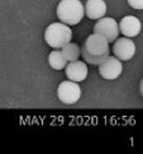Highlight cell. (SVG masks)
Wrapping results in <instances>:
<instances>
[{
	"label": "cell",
	"instance_id": "cell-2",
	"mask_svg": "<svg viewBox=\"0 0 143 154\" xmlns=\"http://www.w3.org/2000/svg\"><path fill=\"white\" fill-rule=\"evenodd\" d=\"M72 38V32L65 23H52L45 31V41L48 46L60 50Z\"/></svg>",
	"mask_w": 143,
	"mask_h": 154
},
{
	"label": "cell",
	"instance_id": "cell-5",
	"mask_svg": "<svg viewBox=\"0 0 143 154\" xmlns=\"http://www.w3.org/2000/svg\"><path fill=\"white\" fill-rule=\"evenodd\" d=\"M99 66V74L107 80H114L118 76H120L123 71L122 61L115 56H108L104 61L98 65Z\"/></svg>",
	"mask_w": 143,
	"mask_h": 154
},
{
	"label": "cell",
	"instance_id": "cell-1",
	"mask_svg": "<svg viewBox=\"0 0 143 154\" xmlns=\"http://www.w3.org/2000/svg\"><path fill=\"white\" fill-rule=\"evenodd\" d=\"M57 17L62 23L75 26L80 23L85 15L84 5L80 0H61L57 5Z\"/></svg>",
	"mask_w": 143,
	"mask_h": 154
},
{
	"label": "cell",
	"instance_id": "cell-14",
	"mask_svg": "<svg viewBox=\"0 0 143 154\" xmlns=\"http://www.w3.org/2000/svg\"><path fill=\"white\" fill-rule=\"evenodd\" d=\"M127 2L133 9H143V0H127Z\"/></svg>",
	"mask_w": 143,
	"mask_h": 154
},
{
	"label": "cell",
	"instance_id": "cell-8",
	"mask_svg": "<svg viewBox=\"0 0 143 154\" xmlns=\"http://www.w3.org/2000/svg\"><path fill=\"white\" fill-rule=\"evenodd\" d=\"M84 46L87 50V52L94 54V55H100V54H104L105 51L109 50L108 40L105 37H103L101 35H98V33H92L87 37Z\"/></svg>",
	"mask_w": 143,
	"mask_h": 154
},
{
	"label": "cell",
	"instance_id": "cell-11",
	"mask_svg": "<svg viewBox=\"0 0 143 154\" xmlns=\"http://www.w3.org/2000/svg\"><path fill=\"white\" fill-rule=\"evenodd\" d=\"M48 64L49 66L54 70H62L67 65V60L63 57V55L61 54L60 50H53L52 52H49L48 55Z\"/></svg>",
	"mask_w": 143,
	"mask_h": 154
},
{
	"label": "cell",
	"instance_id": "cell-9",
	"mask_svg": "<svg viewBox=\"0 0 143 154\" xmlns=\"http://www.w3.org/2000/svg\"><path fill=\"white\" fill-rule=\"evenodd\" d=\"M118 26H119V31L123 33V36L128 37V38L138 36L142 29V24H141L139 19L133 17V15L124 17Z\"/></svg>",
	"mask_w": 143,
	"mask_h": 154
},
{
	"label": "cell",
	"instance_id": "cell-10",
	"mask_svg": "<svg viewBox=\"0 0 143 154\" xmlns=\"http://www.w3.org/2000/svg\"><path fill=\"white\" fill-rule=\"evenodd\" d=\"M84 9L90 19H100L107 13V4L104 0H87Z\"/></svg>",
	"mask_w": 143,
	"mask_h": 154
},
{
	"label": "cell",
	"instance_id": "cell-3",
	"mask_svg": "<svg viewBox=\"0 0 143 154\" xmlns=\"http://www.w3.org/2000/svg\"><path fill=\"white\" fill-rule=\"evenodd\" d=\"M57 97L65 104H74L81 98V89L76 82L65 80L57 88Z\"/></svg>",
	"mask_w": 143,
	"mask_h": 154
},
{
	"label": "cell",
	"instance_id": "cell-13",
	"mask_svg": "<svg viewBox=\"0 0 143 154\" xmlns=\"http://www.w3.org/2000/svg\"><path fill=\"white\" fill-rule=\"evenodd\" d=\"M80 55L82 56V59L85 60L86 63H89L91 65H100L104 60H105L108 56H109V50L105 51L104 54H100V55H94V54H90V52H87V50L85 48V46H82L80 48Z\"/></svg>",
	"mask_w": 143,
	"mask_h": 154
},
{
	"label": "cell",
	"instance_id": "cell-12",
	"mask_svg": "<svg viewBox=\"0 0 143 154\" xmlns=\"http://www.w3.org/2000/svg\"><path fill=\"white\" fill-rule=\"evenodd\" d=\"M61 54L63 55V57L67 60V63L70 61H75V60H79L80 55V47L79 45H76L74 42H69L66 43L65 46L61 47Z\"/></svg>",
	"mask_w": 143,
	"mask_h": 154
},
{
	"label": "cell",
	"instance_id": "cell-7",
	"mask_svg": "<svg viewBox=\"0 0 143 154\" xmlns=\"http://www.w3.org/2000/svg\"><path fill=\"white\" fill-rule=\"evenodd\" d=\"M65 71H66V75H67L69 80L76 82V83H80V82L85 80L87 76L86 64L84 61H80V60L70 61L69 65L65 66Z\"/></svg>",
	"mask_w": 143,
	"mask_h": 154
},
{
	"label": "cell",
	"instance_id": "cell-4",
	"mask_svg": "<svg viewBox=\"0 0 143 154\" xmlns=\"http://www.w3.org/2000/svg\"><path fill=\"white\" fill-rule=\"evenodd\" d=\"M94 33L105 37L108 42H114L119 36V26L113 18H100L94 26Z\"/></svg>",
	"mask_w": 143,
	"mask_h": 154
},
{
	"label": "cell",
	"instance_id": "cell-6",
	"mask_svg": "<svg viewBox=\"0 0 143 154\" xmlns=\"http://www.w3.org/2000/svg\"><path fill=\"white\" fill-rule=\"evenodd\" d=\"M113 54L120 61H129L136 54L134 42L128 37H122L119 40H115L113 46Z\"/></svg>",
	"mask_w": 143,
	"mask_h": 154
}]
</instances>
